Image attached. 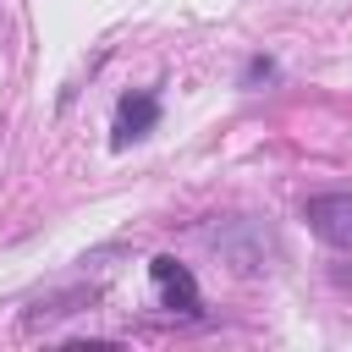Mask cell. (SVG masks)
I'll list each match as a JSON object with an SVG mask.
<instances>
[{"label":"cell","instance_id":"obj_5","mask_svg":"<svg viewBox=\"0 0 352 352\" xmlns=\"http://www.w3.org/2000/svg\"><path fill=\"white\" fill-rule=\"evenodd\" d=\"M154 121H160V94H148V88H138V94H126L121 104H116V148H126V143H138V138H148L154 132Z\"/></svg>","mask_w":352,"mask_h":352},{"label":"cell","instance_id":"obj_6","mask_svg":"<svg viewBox=\"0 0 352 352\" xmlns=\"http://www.w3.org/2000/svg\"><path fill=\"white\" fill-rule=\"evenodd\" d=\"M275 77V60L270 55H253L248 66H242V88H253V82H270Z\"/></svg>","mask_w":352,"mask_h":352},{"label":"cell","instance_id":"obj_1","mask_svg":"<svg viewBox=\"0 0 352 352\" xmlns=\"http://www.w3.org/2000/svg\"><path fill=\"white\" fill-rule=\"evenodd\" d=\"M214 248H220V258H226L236 275H264V270L275 264V242H270V231H264L258 220H248V214L220 220V226H214Z\"/></svg>","mask_w":352,"mask_h":352},{"label":"cell","instance_id":"obj_3","mask_svg":"<svg viewBox=\"0 0 352 352\" xmlns=\"http://www.w3.org/2000/svg\"><path fill=\"white\" fill-rule=\"evenodd\" d=\"M148 275H154V292L165 297V308L170 314H198L204 308V297H198V280H192V270L182 264V258H170V253H160V258H148Z\"/></svg>","mask_w":352,"mask_h":352},{"label":"cell","instance_id":"obj_2","mask_svg":"<svg viewBox=\"0 0 352 352\" xmlns=\"http://www.w3.org/2000/svg\"><path fill=\"white\" fill-rule=\"evenodd\" d=\"M302 220H308V231L319 242L352 253V192H319V198H308L302 204Z\"/></svg>","mask_w":352,"mask_h":352},{"label":"cell","instance_id":"obj_4","mask_svg":"<svg viewBox=\"0 0 352 352\" xmlns=\"http://www.w3.org/2000/svg\"><path fill=\"white\" fill-rule=\"evenodd\" d=\"M94 286H72V292H55V297H38L28 314H22V336H55V324L60 319H72V314H88L94 308Z\"/></svg>","mask_w":352,"mask_h":352}]
</instances>
